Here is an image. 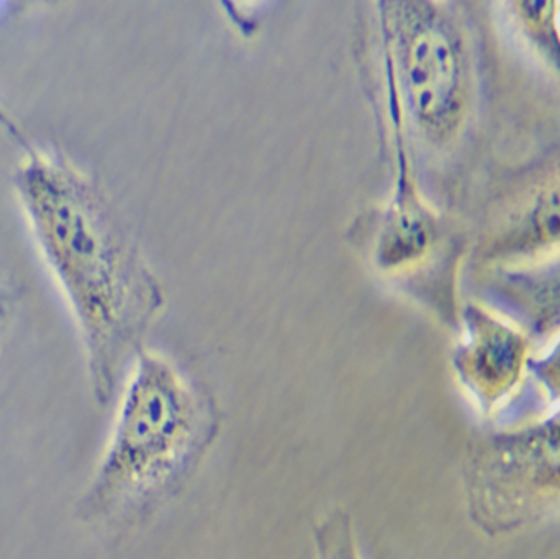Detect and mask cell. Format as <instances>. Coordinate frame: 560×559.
<instances>
[{
  "instance_id": "obj_1",
  "label": "cell",
  "mask_w": 560,
  "mask_h": 559,
  "mask_svg": "<svg viewBox=\"0 0 560 559\" xmlns=\"http://www.w3.org/2000/svg\"><path fill=\"white\" fill-rule=\"evenodd\" d=\"M0 124L22 148L13 193L74 321L95 400L105 406L163 315V284L130 223L94 176L30 141L2 112Z\"/></svg>"
},
{
  "instance_id": "obj_2",
  "label": "cell",
  "mask_w": 560,
  "mask_h": 559,
  "mask_svg": "<svg viewBox=\"0 0 560 559\" xmlns=\"http://www.w3.org/2000/svg\"><path fill=\"white\" fill-rule=\"evenodd\" d=\"M359 53L387 138H397L441 210L459 200L487 101L476 5L382 0L362 9Z\"/></svg>"
},
{
  "instance_id": "obj_3",
  "label": "cell",
  "mask_w": 560,
  "mask_h": 559,
  "mask_svg": "<svg viewBox=\"0 0 560 559\" xmlns=\"http://www.w3.org/2000/svg\"><path fill=\"white\" fill-rule=\"evenodd\" d=\"M219 430L212 394L176 361L144 348L121 384L114 427L79 517L131 525L156 514L196 475Z\"/></svg>"
},
{
  "instance_id": "obj_4",
  "label": "cell",
  "mask_w": 560,
  "mask_h": 559,
  "mask_svg": "<svg viewBox=\"0 0 560 559\" xmlns=\"http://www.w3.org/2000/svg\"><path fill=\"white\" fill-rule=\"evenodd\" d=\"M387 140L390 190L381 206L352 222L349 236L385 284L443 321H457L459 236L424 193L401 141Z\"/></svg>"
},
{
  "instance_id": "obj_5",
  "label": "cell",
  "mask_w": 560,
  "mask_h": 559,
  "mask_svg": "<svg viewBox=\"0 0 560 559\" xmlns=\"http://www.w3.org/2000/svg\"><path fill=\"white\" fill-rule=\"evenodd\" d=\"M560 253V138L490 186L472 245L480 271L536 265Z\"/></svg>"
},
{
  "instance_id": "obj_6",
  "label": "cell",
  "mask_w": 560,
  "mask_h": 559,
  "mask_svg": "<svg viewBox=\"0 0 560 559\" xmlns=\"http://www.w3.org/2000/svg\"><path fill=\"white\" fill-rule=\"evenodd\" d=\"M457 322L463 325L454 358L459 373L482 391L510 386L525 363V335L480 301L464 302Z\"/></svg>"
},
{
  "instance_id": "obj_7",
  "label": "cell",
  "mask_w": 560,
  "mask_h": 559,
  "mask_svg": "<svg viewBox=\"0 0 560 559\" xmlns=\"http://www.w3.org/2000/svg\"><path fill=\"white\" fill-rule=\"evenodd\" d=\"M480 302L533 334L560 328V253L536 265L482 271Z\"/></svg>"
},
{
  "instance_id": "obj_8",
  "label": "cell",
  "mask_w": 560,
  "mask_h": 559,
  "mask_svg": "<svg viewBox=\"0 0 560 559\" xmlns=\"http://www.w3.org/2000/svg\"><path fill=\"white\" fill-rule=\"evenodd\" d=\"M526 45L560 75V2L499 3Z\"/></svg>"
},
{
  "instance_id": "obj_9",
  "label": "cell",
  "mask_w": 560,
  "mask_h": 559,
  "mask_svg": "<svg viewBox=\"0 0 560 559\" xmlns=\"http://www.w3.org/2000/svg\"><path fill=\"white\" fill-rule=\"evenodd\" d=\"M316 559H362L351 515L342 509L328 512L313 527Z\"/></svg>"
},
{
  "instance_id": "obj_10",
  "label": "cell",
  "mask_w": 560,
  "mask_h": 559,
  "mask_svg": "<svg viewBox=\"0 0 560 559\" xmlns=\"http://www.w3.org/2000/svg\"><path fill=\"white\" fill-rule=\"evenodd\" d=\"M539 452L551 468L560 471V423L549 427L542 433L541 442H539Z\"/></svg>"
},
{
  "instance_id": "obj_11",
  "label": "cell",
  "mask_w": 560,
  "mask_h": 559,
  "mask_svg": "<svg viewBox=\"0 0 560 559\" xmlns=\"http://www.w3.org/2000/svg\"><path fill=\"white\" fill-rule=\"evenodd\" d=\"M535 370L538 371L539 376L546 383L551 384L556 389H560V340L548 357L542 358L541 361L535 364Z\"/></svg>"
},
{
  "instance_id": "obj_12",
  "label": "cell",
  "mask_w": 560,
  "mask_h": 559,
  "mask_svg": "<svg viewBox=\"0 0 560 559\" xmlns=\"http://www.w3.org/2000/svg\"><path fill=\"white\" fill-rule=\"evenodd\" d=\"M16 298L9 288L0 286V345L9 331L12 324L13 314H15Z\"/></svg>"
}]
</instances>
